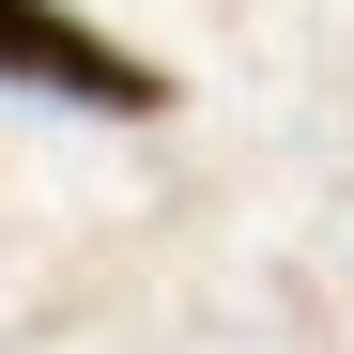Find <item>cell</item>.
Instances as JSON below:
<instances>
[{
  "instance_id": "cell-1",
  "label": "cell",
  "mask_w": 354,
  "mask_h": 354,
  "mask_svg": "<svg viewBox=\"0 0 354 354\" xmlns=\"http://www.w3.org/2000/svg\"><path fill=\"white\" fill-rule=\"evenodd\" d=\"M0 93H62V108H108V124H154L169 62H139L124 31H93L77 0H0Z\"/></svg>"
}]
</instances>
